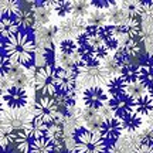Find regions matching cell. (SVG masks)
I'll use <instances>...</instances> for the list:
<instances>
[{
	"instance_id": "3957f363",
	"label": "cell",
	"mask_w": 153,
	"mask_h": 153,
	"mask_svg": "<svg viewBox=\"0 0 153 153\" xmlns=\"http://www.w3.org/2000/svg\"><path fill=\"white\" fill-rule=\"evenodd\" d=\"M55 72H57L55 67H40L36 72L34 76L36 88L43 94V97H54L58 92Z\"/></svg>"
},
{
	"instance_id": "e0dca14e",
	"label": "cell",
	"mask_w": 153,
	"mask_h": 153,
	"mask_svg": "<svg viewBox=\"0 0 153 153\" xmlns=\"http://www.w3.org/2000/svg\"><path fill=\"white\" fill-rule=\"evenodd\" d=\"M26 131L33 136V139L36 137H41V136H47L48 135V131H50V125L44 123L41 119H38L37 116H34L30 119V122L27 123L26 126Z\"/></svg>"
},
{
	"instance_id": "ac0fdd59",
	"label": "cell",
	"mask_w": 153,
	"mask_h": 153,
	"mask_svg": "<svg viewBox=\"0 0 153 153\" xmlns=\"http://www.w3.org/2000/svg\"><path fill=\"white\" fill-rule=\"evenodd\" d=\"M106 88H108V94L111 98L126 94V88H128V82L123 79L122 75H114L109 78V81L106 82Z\"/></svg>"
},
{
	"instance_id": "74e56055",
	"label": "cell",
	"mask_w": 153,
	"mask_h": 153,
	"mask_svg": "<svg viewBox=\"0 0 153 153\" xmlns=\"http://www.w3.org/2000/svg\"><path fill=\"white\" fill-rule=\"evenodd\" d=\"M148 128L153 129V112L150 115H148Z\"/></svg>"
},
{
	"instance_id": "ba28073f",
	"label": "cell",
	"mask_w": 153,
	"mask_h": 153,
	"mask_svg": "<svg viewBox=\"0 0 153 153\" xmlns=\"http://www.w3.org/2000/svg\"><path fill=\"white\" fill-rule=\"evenodd\" d=\"M27 91L24 88L10 87L9 89L3 91V105L11 111H20L27 104Z\"/></svg>"
},
{
	"instance_id": "6da1fadb",
	"label": "cell",
	"mask_w": 153,
	"mask_h": 153,
	"mask_svg": "<svg viewBox=\"0 0 153 153\" xmlns=\"http://www.w3.org/2000/svg\"><path fill=\"white\" fill-rule=\"evenodd\" d=\"M36 41L23 31H19L3 43L4 55H7L13 62H17L31 71L36 68Z\"/></svg>"
},
{
	"instance_id": "4316f807",
	"label": "cell",
	"mask_w": 153,
	"mask_h": 153,
	"mask_svg": "<svg viewBox=\"0 0 153 153\" xmlns=\"http://www.w3.org/2000/svg\"><path fill=\"white\" fill-rule=\"evenodd\" d=\"M119 75L123 76V79H125L128 84L139 82V65L131 64V65L123 67V68H120Z\"/></svg>"
},
{
	"instance_id": "d590c367",
	"label": "cell",
	"mask_w": 153,
	"mask_h": 153,
	"mask_svg": "<svg viewBox=\"0 0 153 153\" xmlns=\"http://www.w3.org/2000/svg\"><path fill=\"white\" fill-rule=\"evenodd\" d=\"M140 143H146V145H153V129H145V131L140 133Z\"/></svg>"
},
{
	"instance_id": "4dcf8cb0",
	"label": "cell",
	"mask_w": 153,
	"mask_h": 153,
	"mask_svg": "<svg viewBox=\"0 0 153 153\" xmlns=\"http://www.w3.org/2000/svg\"><path fill=\"white\" fill-rule=\"evenodd\" d=\"M146 91H148V87L142 84V82H133V84H128V88H126V94L131 97V98L136 99L140 98L143 95H146Z\"/></svg>"
},
{
	"instance_id": "5b68a950",
	"label": "cell",
	"mask_w": 153,
	"mask_h": 153,
	"mask_svg": "<svg viewBox=\"0 0 153 153\" xmlns=\"http://www.w3.org/2000/svg\"><path fill=\"white\" fill-rule=\"evenodd\" d=\"M122 131H123L122 119L116 118V116H106V118H104L102 123L99 126L98 133L108 145H114L120 137Z\"/></svg>"
},
{
	"instance_id": "1f68e13d",
	"label": "cell",
	"mask_w": 153,
	"mask_h": 153,
	"mask_svg": "<svg viewBox=\"0 0 153 153\" xmlns=\"http://www.w3.org/2000/svg\"><path fill=\"white\" fill-rule=\"evenodd\" d=\"M57 14L60 17H65L68 13H71L72 10V1H68V0H58V1H53V6H51Z\"/></svg>"
},
{
	"instance_id": "cb8c5ba5",
	"label": "cell",
	"mask_w": 153,
	"mask_h": 153,
	"mask_svg": "<svg viewBox=\"0 0 153 153\" xmlns=\"http://www.w3.org/2000/svg\"><path fill=\"white\" fill-rule=\"evenodd\" d=\"M40 54H41V58H43V67H55V62H57L58 58H57V54H55L54 43L40 48Z\"/></svg>"
},
{
	"instance_id": "7a4b0ae2",
	"label": "cell",
	"mask_w": 153,
	"mask_h": 153,
	"mask_svg": "<svg viewBox=\"0 0 153 153\" xmlns=\"http://www.w3.org/2000/svg\"><path fill=\"white\" fill-rule=\"evenodd\" d=\"M74 150L75 153H108V145L99 133L78 126L74 131Z\"/></svg>"
},
{
	"instance_id": "9a60e30c",
	"label": "cell",
	"mask_w": 153,
	"mask_h": 153,
	"mask_svg": "<svg viewBox=\"0 0 153 153\" xmlns=\"http://www.w3.org/2000/svg\"><path fill=\"white\" fill-rule=\"evenodd\" d=\"M30 153H55V143L50 136L36 137L31 142Z\"/></svg>"
},
{
	"instance_id": "f546056e",
	"label": "cell",
	"mask_w": 153,
	"mask_h": 153,
	"mask_svg": "<svg viewBox=\"0 0 153 153\" xmlns=\"http://www.w3.org/2000/svg\"><path fill=\"white\" fill-rule=\"evenodd\" d=\"M89 6H91V3H88V1H85V0H76V1H72V10L71 13L74 14V17H76V19H82L84 20V17L87 16L91 13L89 11Z\"/></svg>"
},
{
	"instance_id": "277c9868",
	"label": "cell",
	"mask_w": 153,
	"mask_h": 153,
	"mask_svg": "<svg viewBox=\"0 0 153 153\" xmlns=\"http://www.w3.org/2000/svg\"><path fill=\"white\" fill-rule=\"evenodd\" d=\"M58 114L60 108L55 102L54 97H41L36 102L34 106V116H37L38 119H41L47 125H53L58 120Z\"/></svg>"
},
{
	"instance_id": "e575fe53",
	"label": "cell",
	"mask_w": 153,
	"mask_h": 153,
	"mask_svg": "<svg viewBox=\"0 0 153 153\" xmlns=\"http://www.w3.org/2000/svg\"><path fill=\"white\" fill-rule=\"evenodd\" d=\"M91 6L92 7H95V10H102V11H108L109 9H112V7H115L116 6V3L115 1H101V0H94V1H91Z\"/></svg>"
},
{
	"instance_id": "9c48e42d",
	"label": "cell",
	"mask_w": 153,
	"mask_h": 153,
	"mask_svg": "<svg viewBox=\"0 0 153 153\" xmlns=\"http://www.w3.org/2000/svg\"><path fill=\"white\" fill-rule=\"evenodd\" d=\"M109 109L115 114L116 118L123 119L135 112V99L128 94H122L109 99Z\"/></svg>"
},
{
	"instance_id": "ffe728a7",
	"label": "cell",
	"mask_w": 153,
	"mask_h": 153,
	"mask_svg": "<svg viewBox=\"0 0 153 153\" xmlns=\"http://www.w3.org/2000/svg\"><path fill=\"white\" fill-rule=\"evenodd\" d=\"M16 22L19 27L23 28H31L37 26V20H36V11L33 9H22L16 16Z\"/></svg>"
},
{
	"instance_id": "8992f818",
	"label": "cell",
	"mask_w": 153,
	"mask_h": 153,
	"mask_svg": "<svg viewBox=\"0 0 153 153\" xmlns=\"http://www.w3.org/2000/svg\"><path fill=\"white\" fill-rule=\"evenodd\" d=\"M82 99L87 108L99 111L106 105V102H109V94L102 87H88L82 94Z\"/></svg>"
},
{
	"instance_id": "d6986e66",
	"label": "cell",
	"mask_w": 153,
	"mask_h": 153,
	"mask_svg": "<svg viewBox=\"0 0 153 153\" xmlns=\"http://www.w3.org/2000/svg\"><path fill=\"white\" fill-rule=\"evenodd\" d=\"M19 24L16 22V17H9V16H3L1 20H0V33H1V37L7 40V38L13 37L14 34H17L20 30H19Z\"/></svg>"
},
{
	"instance_id": "7402d4cb",
	"label": "cell",
	"mask_w": 153,
	"mask_h": 153,
	"mask_svg": "<svg viewBox=\"0 0 153 153\" xmlns=\"http://www.w3.org/2000/svg\"><path fill=\"white\" fill-rule=\"evenodd\" d=\"M135 112L140 116H148L153 112V99L149 94L135 99Z\"/></svg>"
},
{
	"instance_id": "603a6c76",
	"label": "cell",
	"mask_w": 153,
	"mask_h": 153,
	"mask_svg": "<svg viewBox=\"0 0 153 153\" xmlns=\"http://www.w3.org/2000/svg\"><path fill=\"white\" fill-rule=\"evenodd\" d=\"M108 13V22L111 26H120V24H126L129 14L126 13L122 7H112L106 11Z\"/></svg>"
},
{
	"instance_id": "52a82bcc",
	"label": "cell",
	"mask_w": 153,
	"mask_h": 153,
	"mask_svg": "<svg viewBox=\"0 0 153 153\" xmlns=\"http://www.w3.org/2000/svg\"><path fill=\"white\" fill-rule=\"evenodd\" d=\"M78 78H81L84 82L92 84V87H99L101 82H108L111 75L106 72L104 65L98 67H84L78 65Z\"/></svg>"
},
{
	"instance_id": "7c38bea8",
	"label": "cell",
	"mask_w": 153,
	"mask_h": 153,
	"mask_svg": "<svg viewBox=\"0 0 153 153\" xmlns=\"http://www.w3.org/2000/svg\"><path fill=\"white\" fill-rule=\"evenodd\" d=\"M85 28H87L85 20L76 19V17H71V19H65L64 22L60 23L58 33L64 34V36H78V34L84 33Z\"/></svg>"
},
{
	"instance_id": "d4e9b609",
	"label": "cell",
	"mask_w": 153,
	"mask_h": 153,
	"mask_svg": "<svg viewBox=\"0 0 153 153\" xmlns=\"http://www.w3.org/2000/svg\"><path fill=\"white\" fill-rule=\"evenodd\" d=\"M122 125H123V131L128 132H136L140 126L143 125V119L140 115H137L136 112H133L132 115L126 116L122 119Z\"/></svg>"
},
{
	"instance_id": "4fadbf2b",
	"label": "cell",
	"mask_w": 153,
	"mask_h": 153,
	"mask_svg": "<svg viewBox=\"0 0 153 153\" xmlns=\"http://www.w3.org/2000/svg\"><path fill=\"white\" fill-rule=\"evenodd\" d=\"M139 82L146 87L153 85V55L148 54L139 64Z\"/></svg>"
},
{
	"instance_id": "484cf974",
	"label": "cell",
	"mask_w": 153,
	"mask_h": 153,
	"mask_svg": "<svg viewBox=\"0 0 153 153\" xmlns=\"http://www.w3.org/2000/svg\"><path fill=\"white\" fill-rule=\"evenodd\" d=\"M0 10H1V17H16L19 14V11L22 10V4L17 0H3L1 6H0Z\"/></svg>"
},
{
	"instance_id": "836d02e7",
	"label": "cell",
	"mask_w": 153,
	"mask_h": 153,
	"mask_svg": "<svg viewBox=\"0 0 153 153\" xmlns=\"http://www.w3.org/2000/svg\"><path fill=\"white\" fill-rule=\"evenodd\" d=\"M104 68L106 70V72L109 74V75H114V74H116V75H119L118 72H120V67L118 65V62L115 61V58H105L104 60Z\"/></svg>"
},
{
	"instance_id": "8d00e7d4",
	"label": "cell",
	"mask_w": 153,
	"mask_h": 153,
	"mask_svg": "<svg viewBox=\"0 0 153 153\" xmlns=\"http://www.w3.org/2000/svg\"><path fill=\"white\" fill-rule=\"evenodd\" d=\"M133 153H153V145L139 143L136 148L133 149Z\"/></svg>"
},
{
	"instance_id": "f35d334b",
	"label": "cell",
	"mask_w": 153,
	"mask_h": 153,
	"mask_svg": "<svg viewBox=\"0 0 153 153\" xmlns=\"http://www.w3.org/2000/svg\"><path fill=\"white\" fill-rule=\"evenodd\" d=\"M148 94L150 95V97H152V99H153V85H152V87H149V88H148Z\"/></svg>"
},
{
	"instance_id": "5bb4252c",
	"label": "cell",
	"mask_w": 153,
	"mask_h": 153,
	"mask_svg": "<svg viewBox=\"0 0 153 153\" xmlns=\"http://www.w3.org/2000/svg\"><path fill=\"white\" fill-rule=\"evenodd\" d=\"M57 33H58V27H55V26H43V27H38L36 30V36H37L36 45H38L40 48H43L45 45L54 43V37Z\"/></svg>"
},
{
	"instance_id": "83f0119b",
	"label": "cell",
	"mask_w": 153,
	"mask_h": 153,
	"mask_svg": "<svg viewBox=\"0 0 153 153\" xmlns=\"http://www.w3.org/2000/svg\"><path fill=\"white\" fill-rule=\"evenodd\" d=\"M60 54L70 55V57H76L79 55L78 53V44L74 38H64L60 43Z\"/></svg>"
},
{
	"instance_id": "f1b7e54d",
	"label": "cell",
	"mask_w": 153,
	"mask_h": 153,
	"mask_svg": "<svg viewBox=\"0 0 153 153\" xmlns=\"http://www.w3.org/2000/svg\"><path fill=\"white\" fill-rule=\"evenodd\" d=\"M53 6V1L51 3H45L43 7H38L36 9V20H37V26L38 27H43V26H47V23L50 22V16H51V10L50 7Z\"/></svg>"
},
{
	"instance_id": "d6a6232c",
	"label": "cell",
	"mask_w": 153,
	"mask_h": 153,
	"mask_svg": "<svg viewBox=\"0 0 153 153\" xmlns=\"http://www.w3.org/2000/svg\"><path fill=\"white\" fill-rule=\"evenodd\" d=\"M122 48L131 57H136L140 51V43H139V40H135V38H128V40H125Z\"/></svg>"
},
{
	"instance_id": "30bf717a",
	"label": "cell",
	"mask_w": 153,
	"mask_h": 153,
	"mask_svg": "<svg viewBox=\"0 0 153 153\" xmlns=\"http://www.w3.org/2000/svg\"><path fill=\"white\" fill-rule=\"evenodd\" d=\"M55 79H57V89H58V92L68 94V92H71V91H75L78 76L72 71L62 70V68L58 67L57 72H55Z\"/></svg>"
},
{
	"instance_id": "2e32d148",
	"label": "cell",
	"mask_w": 153,
	"mask_h": 153,
	"mask_svg": "<svg viewBox=\"0 0 153 153\" xmlns=\"http://www.w3.org/2000/svg\"><path fill=\"white\" fill-rule=\"evenodd\" d=\"M31 142H33V136L26 129L16 131L13 135V143L16 145V149L20 153H30Z\"/></svg>"
},
{
	"instance_id": "8fae6325",
	"label": "cell",
	"mask_w": 153,
	"mask_h": 153,
	"mask_svg": "<svg viewBox=\"0 0 153 153\" xmlns=\"http://www.w3.org/2000/svg\"><path fill=\"white\" fill-rule=\"evenodd\" d=\"M31 118L33 116H30L27 112H23L22 109L11 111V112L3 114V125L10 126L14 131H23V129H26V126Z\"/></svg>"
},
{
	"instance_id": "44dd1931",
	"label": "cell",
	"mask_w": 153,
	"mask_h": 153,
	"mask_svg": "<svg viewBox=\"0 0 153 153\" xmlns=\"http://www.w3.org/2000/svg\"><path fill=\"white\" fill-rule=\"evenodd\" d=\"M108 23V13L102 10H92L85 19L87 27H104Z\"/></svg>"
}]
</instances>
